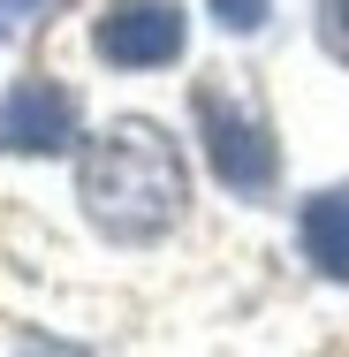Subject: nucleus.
I'll return each instance as SVG.
<instances>
[{
    "label": "nucleus",
    "instance_id": "f257e3e1",
    "mask_svg": "<svg viewBox=\"0 0 349 357\" xmlns=\"http://www.w3.org/2000/svg\"><path fill=\"white\" fill-rule=\"evenodd\" d=\"M76 198H84V213L99 220V236L152 243V236H167V228L183 220V206H190V167H183V152H175V137H167L160 122L122 114V122H107L99 137L84 144Z\"/></svg>",
    "mask_w": 349,
    "mask_h": 357
},
{
    "label": "nucleus",
    "instance_id": "f03ea898",
    "mask_svg": "<svg viewBox=\"0 0 349 357\" xmlns=\"http://www.w3.org/2000/svg\"><path fill=\"white\" fill-rule=\"evenodd\" d=\"M190 114H198V137H205V160L212 175L235 190V198H266L281 175V152H274V130H266V114L258 107H243L235 91H220V84H198L190 91Z\"/></svg>",
    "mask_w": 349,
    "mask_h": 357
},
{
    "label": "nucleus",
    "instance_id": "7ed1b4c3",
    "mask_svg": "<svg viewBox=\"0 0 349 357\" xmlns=\"http://www.w3.org/2000/svg\"><path fill=\"white\" fill-rule=\"evenodd\" d=\"M99 61H114V69L183 61V8L175 0H114L99 15Z\"/></svg>",
    "mask_w": 349,
    "mask_h": 357
},
{
    "label": "nucleus",
    "instance_id": "20e7f679",
    "mask_svg": "<svg viewBox=\"0 0 349 357\" xmlns=\"http://www.w3.org/2000/svg\"><path fill=\"white\" fill-rule=\"evenodd\" d=\"M69 144H76V99L61 91V84L23 76V84L0 99V152L46 160V152H69Z\"/></svg>",
    "mask_w": 349,
    "mask_h": 357
},
{
    "label": "nucleus",
    "instance_id": "39448f33",
    "mask_svg": "<svg viewBox=\"0 0 349 357\" xmlns=\"http://www.w3.org/2000/svg\"><path fill=\"white\" fill-rule=\"evenodd\" d=\"M296 236H304V259L327 282H349V190H319L296 220Z\"/></svg>",
    "mask_w": 349,
    "mask_h": 357
},
{
    "label": "nucleus",
    "instance_id": "423d86ee",
    "mask_svg": "<svg viewBox=\"0 0 349 357\" xmlns=\"http://www.w3.org/2000/svg\"><path fill=\"white\" fill-rule=\"evenodd\" d=\"M319 46L349 69V0H319Z\"/></svg>",
    "mask_w": 349,
    "mask_h": 357
},
{
    "label": "nucleus",
    "instance_id": "0eeeda50",
    "mask_svg": "<svg viewBox=\"0 0 349 357\" xmlns=\"http://www.w3.org/2000/svg\"><path fill=\"white\" fill-rule=\"evenodd\" d=\"M212 15H220L228 31H258V23L274 15V0H212Z\"/></svg>",
    "mask_w": 349,
    "mask_h": 357
},
{
    "label": "nucleus",
    "instance_id": "6e6552de",
    "mask_svg": "<svg viewBox=\"0 0 349 357\" xmlns=\"http://www.w3.org/2000/svg\"><path fill=\"white\" fill-rule=\"evenodd\" d=\"M38 8H46V0H0V38H8V31H23Z\"/></svg>",
    "mask_w": 349,
    "mask_h": 357
}]
</instances>
